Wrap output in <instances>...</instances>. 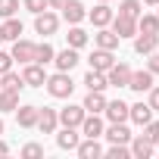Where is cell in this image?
Here are the masks:
<instances>
[{"label":"cell","mask_w":159,"mask_h":159,"mask_svg":"<svg viewBox=\"0 0 159 159\" xmlns=\"http://www.w3.org/2000/svg\"><path fill=\"white\" fill-rule=\"evenodd\" d=\"M44 88H47V94L56 97V100H66V97H72V91H75L69 72H56V75H50L47 81H44Z\"/></svg>","instance_id":"obj_1"},{"label":"cell","mask_w":159,"mask_h":159,"mask_svg":"<svg viewBox=\"0 0 159 159\" xmlns=\"http://www.w3.org/2000/svg\"><path fill=\"white\" fill-rule=\"evenodd\" d=\"M22 81H25V88H44V81H47L44 66H41V62H25V69H22Z\"/></svg>","instance_id":"obj_2"},{"label":"cell","mask_w":159,"mask_h":159,"mask_svg":"<svg viewBox=\"0 0 159 159\" xmlns=\"http://www.w3.org/2000/svg\"><path fill=\"white\" fill-rule=\"evenodd\" d=\"M106 81H109V88H128V81H131V66H128V62H112V69L106 72Z\"/></svg>","instance_id":"obj_3"},{"label":"cell","mask_w":159,"mask_h":159,"mask_svg":"<svg viewBox=\"0 0 159 159\" xmlns=\"http://www.w3.org/2000/svg\"><path fill=\"white\" fill-rule=\"evenodd\" d=\"M56 112H59V125H62V128H78V125L84 122V116H88L84 106H72V103H69L66 109H56Z\"/></svg>","instance_id":"obj_4"},{"label":"cell","mask_w":159,"mask_h":159,"mask_svg":"<svg viewBox=\"0 0 159 159\" xmlns=\"http://www.w3.org/2000/svg\"><path fill=\"white\" fill-rule=\"evenodd\" d=\"M56 28H59V19H56V13H38L34 16V31L38 34H44V38H50V34H56Z\"/></svg>","instance_id":"obj_5"},{"label":"cell","mask_w":159,"mask_h":159,"mask_svg":"<svg viewBox=\"0 0 159 159\" xmlns=\"http://www.w3.org/2000/svg\"><path fill=\"white\" fill-rule=\"evenodd\" d=\"M53 62H56V69H59V72H72L78 62H81V56H78V50H75V47H66V50H59V53L53 56Z\"/></svg>","instance_id":"obj_6"},{"label":"cell","mask_w":159,"mask_h":159,"mask_svg":"<svg viewBox=\"0 0 159 159\" xmlns=\"http://www.w3.org/2000/svg\"><path fill=\"white\" fill-rule=\"evenodd\" d=\"M10 56H13V62H22V66L25 62H34V44L19 38V41H13V53Z\"/></svg>","instance_id":"obj_7"},{"label":"cell","mask_w":159,"mask_h":159,"mask_svg":"<svg viewBox=\"0 0 159 159\" xmlns=\"http://www.w3.org/2000/svg\"><path fill=\"white\" fill-rule=\"evenodd\" d=\"M56 125H59V112H56V109H50V106L38 109V125H34V128H41L44 134H53Z\"/></svg>","instance_id":"obj_8"},{"label":"cell","mask_w":159,"mask_h":159,"mask_svg":"<svg viewBox=\"0 0 159 159\" xmlns=\"http://www.w3.org/2000/svg\"><path fill=\"white\" fill-rule=\"evenodd\" d=\"M78 128H81L84 137H103V119H100V112H88L84 122L78 125Z\"/></svg>","instance_id":"obj_9"},{"label":"cell","mask_w":159,"mask_h":159,"mask_svg":"<svg viewBox=\"0 0 159 159\" xmlns=\"http://www.w3.org/2000/svg\"><path fill=\"white\" fill-rule=\"evenodd\" d=\"M112 31L119 38H134L137 34V19H128V16H112Z\"/></svg>","instance_id":"obj_10"},{"label":"cell","mask_w":159,"mask_h":159,"mask_svg":"<svg viewBox=\"0 0 159 159\" xmlns=\"http://www.w3.org/2000/svg\"><path fill=\"white\" fill-rule=\"evenodd\" d=\"M91 69H97V72H109L112 69V62H116V56H112V50H103V47H97L94 53H91Z\"/></svg>","instance_id":"obj_11"},{"label":"cell","mask_w":159,"mask_h":159,"mask_svg":"<svg viewBox=\"0 0 159 159\" xmlns=\"http://www.w3.org/2000/svg\"><path fill=\"white\" fill-rule=\"evenodd\" d=\"M103 137H106L109 143H131V137H134V134L125 128V122H112V125L103 131Z\"/></svg>","instance_id":"obj_12"},{"label":"cell","mask_w":159,"mask_h":159,"mask_svg":"<svg viewBox=\"0 0 159 159\" xmlns=\"http://www.w3.org/2000/svg\"><path fill=\"white\" fill-rule=\"evenodd\" d=\"M153 153H156V143H153V140H147L143 134L131 137V156H134V159H150Z\"/></svg>","instance_id":"obj_13"},{"label":"cell","mask_w":159,"mask_h":159,"mask_svg":"<svg viewBox=\"0 0 159 159\" xmlns=\"http://www.w3.org/2000/svg\"><path fill=\"white\" fill-rule=\"evenodd\" d=\"M75 153L81 159H97V156H103V147L97 143V137H84V140H78Z\"/></svg>","instance_id":"obj_14"},{"label":"cell","mask_w":159,"mask_h":159,"mask_svg":"<svg viewBox=\"0 0 159 159\" xmlns=\"http://www.w3.org/2000/svg\"><path fill=\"white\" fill-rule=\"evenodd\" d=\"M88 16H91V22H94L97 28H106V25L112 22V10H109V3H103V0H97V7H94Z\"/></svg>","instance_id":"obj_15"},{"label":"cell","mask_w":159,"mask_h":159,"mask_svg":"<svg viewBox=\"0 0 159 159\" xmlns=\"http://www.w3.org/2000/svg\"><path fill=\"white\" fill-rule=\"evenodd\" d=\"M156 47H159V34H143V31H137V34H134V50H137L140 56L153 53Z\"/></svg>","instance_id":"obj_16"},{"label":"cell","mask_w":159,"mask_h":159,"mask_svg":"<svg viewBox=\"0 0 159 159\" xmlns=\"http://www.w3.org/2000/svg\"><path fill=\"white\" fill-rule=\"evenodd\" d=\"M119 41H122V38H119L112 28H97V34H94V44H97V47H103V50H116V47H119Z\"/></svg>","instance_id":"obj_17"},{"label":"cell","mask_w":159,"mask_h":159,"mask_svg":"<svg viewBox=\"0 0 159 159\" xmlns=\"http://www.w3.org/2000/svg\"><path fill=\"white\" fill-rule=\"evenodd\" d=\"M128 88L131 91H137V94H143V91H150L153 88V72H131V81H128Z\"/></svg>","instance_id":"obj_18"},{"label":"cell","mask_w":159,"mask_h":159,"mask_svg":"<svg viewBox=\"0 0 159 159\" xmlns=\"http://www.w3.org/2000/svg\"><path fill=\"white\" fill-rule=\"evenodd\" d=\"M78 140H81L78 128H62V131L56 134V147H59V150H75V147H78Z\"/></svg>","instance_id":"obj_19"},{"label":"cell","mask_w":159,"mask_h":159,"mask_svg":"<svg viewBox=\"0 0 159 159\" xmlns=\"http://www.w3.org/2000/svg\"><path fill=\"white\" fill-rule=\"evenodd\" d=\"M103 112H106L109 122H125V119H128V103H125V100H112V103L106 100V109H103Z\"/></svg>","instance_id":"obj_20"},{"label":"cell","mask_w":159,"mask_h":159,"mask_svg":"<svg viewBox=\"0 0 159 159\" xmlns=\"http://www.w3.org/2000/svg\"><path fill=\"white\" fill-rule=\"evenodd\" d=\"M128 119H131L134 125H147V122L153 119L150 103H134V106H128Z\"/></svg>","instance_id":"obj_21"},{"label":"cell","mask_w":159,"mask_h":159,"mask_svg":"<svg viewBox=\"0 0 159 159\" xmlns=\"http://www.w3.org/2000/svg\"><path fill=\"white\" fill-rule=\"evenodd\" d=\"M16 122H19V128H34L38 125V106H16Z\"/></svg>","instance_id":"obj_22"},{"label":"cell","mask_w":159,"mask_h":159,"mask_svg":"<svg viewBox=\"0 0 159 159\" xmlns=\"http://www.w3.org/2000/svg\"><path fill=\"white\" fill-rule=\"evenodd\" d=\"M62 16H66V22H69V25H78V22L88 16V10L78 3V0H69V3L62 7Z\"/></svg>","instance_id":"obj_23"},{"label":"cell","mask_w":159,"mask_h":159,"mask_svg":"<svg viewBox=\"0 0 159 159\" xmlns=\"http://www.w3.org/2000/svg\"><path fill=\"white\" fill-rule=\"evenodd\" d=\"M84 88H88V91H106V88H109V81H106V72H97V69H91V72L84 75Z\"/></svg>","instance_id":"obj_24"},{"label":"cell","mask_w":159,"mask_h":159,"mask_svg":"<svg viewBox=\"0 0 159 159\" xmlns=\"http://www.w3.org/2000/svg\"><path fill=\"white\" fill-rule=\"evenodd\" d=\"M22 88H25V81H22V75H16L13 69L0 75V91H16V94H19Z\"/></svg>","instance_id":"obj_25"},{"label":"cell","mask_w":159,"mask_h":159,"mask_svg":"<svg viewBox=\"0 0 159 159\" xmlns=\"http://www.w3.org/2000/svg\"><path fill=\"white\" fill-rule=\"evenodd\" d=\"M88 112H103L106 109V97H103V91H88V97H84V103H81Z\"/></svg>","instance_id":"obj_26"},{"label":"cell","mask_w":159,"mask_h":159,"mask_svg":"<svg viewBox=\"0 0 159 159\" xmlns=\"http://www.w3.org/2000/svg\"><path fill=\"white\" fill-rule=\"evenodd\" d=\"M137 31H143V34H159V16H150V13L137 16Z\"/></svg>","instance_id":"obj_27"},{"label":"cell","mask_w":159,"mask_h":159,"mask_svg":"<svg viewBox=\"0 0 159 159\" xmlns=\"http://www.w3.org/2000/svg\"><path fill=\"white\" fill-rule=\"evenodd\" d=\"M66 44H69V47H75V50H81V47L88 44V31H84V28H78V25H72V28H69V34H66Z\"/></svg>","instance_id":"obj_28"},{"label":"cell","mask_w":159,"mask_h":159,"mask_svg":"<svg viewBox=\"0 0 159 159\" xmlns=\"http://www.w3.org/2000/svg\"><path fill=\"white\" fill-rule=\"evenodd\" d=\"M53 56H56V50L44 41V44H34V62H41V66H47V62H53Z\"/></svg>","instance_id":"obj_29"},{"label":"cell","mask_w":159,"mask_h":159,"mask_svg":"<svg viewBox=\"0 0 159 159\" xmlns=\"http://www.w3.org/2000/svg\"><path fill=\"white\" fill-rule=\"evenodd\" d=\"M16 106H19L16 91H0V112H16Z\"/></svg>","instance_id":"obj_30"},{"label":"cell","mask_w":159,"mask_h":159,"mask_svg":"<svg viewBox=\"0 0 159 159\" xmlns=\"http://www.w3.org/2000/svg\"><path fill=\"white\" fill-rule=\"evenodd\" d=\"M3 34H7V41H19V34H22V22H19L16 16H10V19L3 22Z\"/></svg>","instance_id":"obj_31"},{"label":"cell","mask_w":159,"mask_h":159,"mask_svg":"<svg viewBox=\"0 0 159 159\" xmlns=\"http://www.w3.org/2000/svg\"><path fill=\"white\" fill-rule=\"evenodd\" d=\"M119 16L137 19V16H140V0H122V7H119Z\"/></svg>","instance_id":"obj_32"},{"label":"cell","mask_w":159,"mask_h":159,"mask_svg":"<svg viewBox=\"0 0 159 159\" xmlns=\"http://www.w3.org/2000/svg\"><path fill=\"white\" fill-rule=\"evenodd\" d=\"M103 156H109V159H128L131 150H128V143H112L109 150H103Z\"/></svg>","instance_id":"obj_33"},{"label":"cell","mask_w":159,"mask_h":159,"mask_svg":"<svg viewBox=\"0 0 159 159\" xmlns=\"http://www.w3.org/2000/svg\"><path fill=\"white\" fill-rule=\"evenodd\" d=\"M19 10V0H0V19H10Z\"/></svg>","instance_id":"obj_34"},{"label":"cell","mask_w":159,"mask_h":159,"mask_svg":"<svg viewBox=\"0 0 159 159\" xmlns=\"http://www.w3.org/2000/svg\"><path fill=\"white\" fill-rule=\"evenodd\" d=\"M22 156H25V159H41V156H44V147H41V143H25V147H22Z\"/></svg>","instance_id":"obj_35"},{"label":"cell","mask_w":159,"mask_h":159,"mask_svg":"<svg viewBox=\"0 0 159 159\" xmlns=\"http://www.w3.org/2000/svg\"><path fill=\"white\" fill-rule=\"evenodd\" d=\"M143 137H147V140H153V143H159V122H153V119H150V122L143 125Z\"/></svg>","instance_id":"obj_36"},{"label":"cell","mask_w":159,"mask_h":159,"mask_svg":"<svg viewBox=\"0 0 159 159\" xmlns=\"http://www.w3.org/2000/svg\"><path fill=\"white\" fill-rule=\"evenodd\" d=\"M22 7H25L28 13H34V16H38V13H44V10H47V0H22Z\"/></svg>","instance_id":"obj_37"},{"label":"cell","mask_w":159,"mask_h":159,"mask_svg":"<svg viewBox=\"0 0 159 159\" xmlns=\"http://www.w3.org/2000/svg\"><path fill=\"white\" fill-rule=\"evenodd\" d=\"M147 72L159 75V53H156V50H153V53H147Z\"/></svg>","instance_id":"obj_38"},{"label":"cell","mask_w":159,"mask_h":159,"mask_svg":"<svg viewBox=\"0 0 159 159\" xmlns=\"http://www.w3.org/2000/svg\"><path fill=\"white\" fill-rule=\"evenodd\" d=\"M147 94H150V100H147V103H150V109H153V112H159V88L153 84Z\"/></svg>","instance_id":"obj_39"},{"label":"cell","mask_w":159,"mask_h":159,"mask_svg":"<svg viewBox=\"0 0 159 159\" xmlns=\"http://www.w3.org/2000/svg\"><path fill=\"white\" fill-rule=\"evenodd\" d=\"M10 69H13V56L0 50V75H3V72H10Z\"/></svg>","instance_id":"obj_40"},{"label":"cell","mask_w":159,"mask_h":159,"mask_svg":"<svg viewBox=\"0 0 159 159\" xmlns=\"http://www.w3.org/2000/svg\"><path fill=\"white\" fill-rule=\"evenodd\" d=\"M66 3H69V0H47V7H50V10H62Z\"/></svg>","instance_id":"obj_41"},{"label":"cell","mask_w":159,"mask_h":159,"mask_svg":"<svg viewBox=\"0 0 159 159\" xmlns=\"http://www.w3.org/2000/svg\"><path fill=\"white\" fill-rule=\"evenodd\" d=\"M3 156H10V147H7L3 140H0V159H3Z\"/></svg>","instance_id":"obj_42"},{"label":"cell","mask_w":159,"mask_h":159,"mask_svg":"<svg viewBox=\"0 0 159 159\" xmlns=\"http://www.w3.org/2000/svg\"><path fill=\"white\" fill-rule=\"evenodd\" d=\"M143 3H147V7H159V0H143Z\"/></svg>","instance_id":"obj_43"},{"label":"cell","mask_w":159,"mask_h":159,"mask_svg":"<svg viewBox=\"0 0 159 159\" xmlns=\"http://www.w3.org/2000/svg\"><path fill=\"white\" fill-rule=\"evenodd\" d=\"M3 41H7V34H3V28H0V44H3Z\"/></svg>","instance_id":"obj_44"},{"label":"cell","mask_w":159,"mask_h":159,"mask_svg":"<svg viewBox=\"0 0 159 159\" xmlns=\"http://www.w3.org/2000/svg\"><path fill=\"white\" fill-rule=\"evenodd\" d=\"M0 134H3V119H0Z\"/></svg>","instance_id":"obj_45"},{"label":"cell","mask_w":159,"mask_h":159,"mask_svg":"<svg viewBox=\"0 0 159 159\" xmlns=\"http://www.w3.org/2000/svg\"><path fill=\"white\" fill-rule=\"evenodd\" d=\"M103 3H109V0H103Z\"/></svg>","instance_id":"obj_46"},{"label":"cell","mask_w":159,"mask_h":159,"mask_svg":"<svg viewBox=\"0 0 159 159\" xmlns=\"http://www.w3.org/2000/svg\"><path fill=\"white\" fill-rule=\"evenodd\" d=\"M156 16H159V13H156Z\"/></svg>","instance_id":"obj_47"}]
</instances>
